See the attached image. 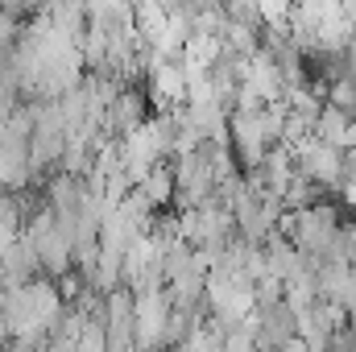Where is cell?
Segmentation results:
<instances>
[{
	"label": "cell",
	"instance_id": "obj_1",
	"mask_svg": "<svg viewBox=\"0 0 356 352\" xmlns=\"http://www.w3.org/2000/svg\"><path fill=\"white\" fill-rule=\"evenodd\" d=\"M149 104H145V91L141 88H120L112 95V104L104 108V133L108 137H133L141 133L149 120Z\"/></svg>",
	"mask_w": 356,
	"mask_h": 352
}]
</instances>
